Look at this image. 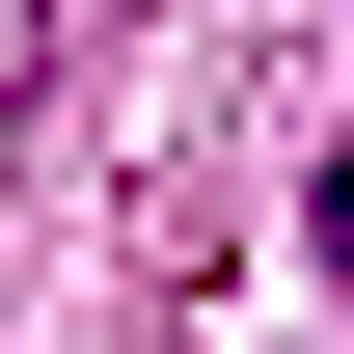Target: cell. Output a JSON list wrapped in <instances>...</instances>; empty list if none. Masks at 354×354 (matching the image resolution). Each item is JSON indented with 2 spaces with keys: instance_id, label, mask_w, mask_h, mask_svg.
I'll return each mask as SVG.
<instances>
[{
  "instance_id": "cell-1",
  "label": "cell",
  "mask_w": 354,
  "mask_h": 354,
  "mask_svg": "<svg viewBox=\"0 0 354 354\" xmlns=\"http://www.w3.org/2000/svg\"><path fill=\"white\" fill-rule=\"evenodd\" d=\"M327 272H354V164H327Z\"/></svg>"
}]
</instances>
